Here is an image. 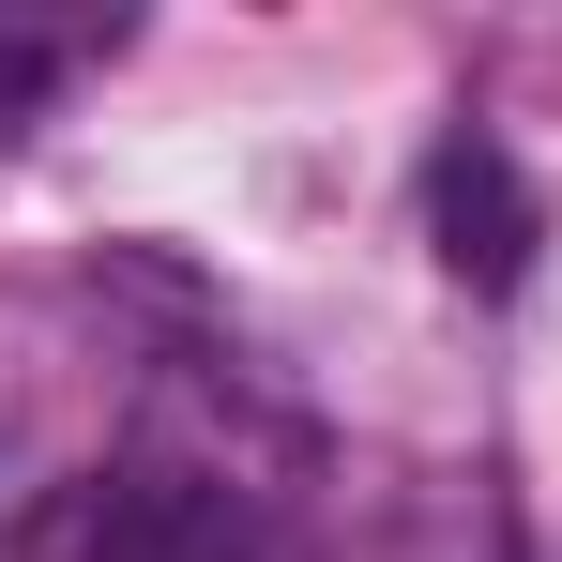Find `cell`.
Segmentation results:
<instances>
[{
  "instance_id": "obj_1",
  "label": "cell",
  "mask_w": 562,
  "mask_h": 562,
  "mask_svg": "<svg viewBox=\"0 0 562 562\" xmlns=\"http://www.w3.org/2000/svg\"><path fill=\"white\" fill-rule=\"evenodd\" d=\"M15 562H304L289 517L244 471H183V457H92L77 486L31 502Z\"/></svg>"
},
{
  "instance_id": "obj_2",
  "label": "cell",
  "mask_w": 562,
  "mask_h": 562,
  "mask_svg": "<svg viewBox=\"0 0 562 562\" xmlns=\"http://www.w3.org/2000/svg\"><path fill=\"white\" fill-rule=\"evenodd\" d=\"M426 228H441V274L457 289H517L532 274V183H517V153H502V137H441Z\"/></svg>"
}]
</instances>
